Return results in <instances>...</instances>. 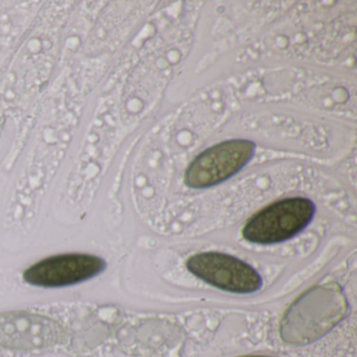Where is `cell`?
<instances>
[{
  "instance_id": "obj_2",
  "label": "cell",
  "mask_w": 357,
  "mask_h": 357,
  "mask_svg": "<svg viewBox=\"0 0 357 357\" xmlns=\"http://www.w3.org/2000/svg\"><path fill=\"white\" fill-rule=\"evenodd\" d=\"M256 144L250 139H229L196 156L185 174L191 189H208L233 177L252 160Z\"/></svg>"
},
{
  "instance_id": "obj_6",
  "label": "cell",
  "mask_w": 357,
  "mask_h": 357,
  "mask_svg": "<svg viewBox=\"0 0 357 357\" xmlns=\"http://www.w3.org/2000/svg\"><path fill=\"white\" fill-rule=\"evenodd\" d=\"M59 328L51 319L24 312L0 314V344L33 349L50 346L58 340Z\"/></svg>"
},
{
  "instance_id": "obj_7",
  "label": "cell",
  "mask_w": 357,
  "mask_h": 357,
  "mask_svg": "<svg viewBox=\"0 0 357 357\" xmlns=\"http://www.w3.org/2000/svg\"><path fill=\"white\" fill-rule=\"evenodd\" d=\"M244 357H273V356H262V355H258V356H244Z\"/></svg>"
},
{
  "instance_id": "obj_3",
  "label": "cell",
  "mask_w": 357,
  "mask_h": 357,
  "mask_svg": "<svg viewBox=\"0 0 357 357\" xmlns=\"http://www.w3.org/2000/svg\"><path fill=\"white\" fill-rule=\"evenodd\" d=\"M185 266L202 281L233 294H254L263 285L262 277L254 267L223 252L193 255L188 259Z\"/></svg>"
},
{
  "instance_id": "obj_1",
  "label": "cell",
  "mask_w": 357,
  "mask_h": 357,
  "mask_svg": "<svg viewBox=\"0 0 357 357\" xmlns=\"http://www.w3.org/2000/svg\"><path fill=\"white\" fill-rule=\"evenodd\" d=\"M315 215V206L305 197L278 200L252 215L242 229L248 242L261 245L281 243L308 227Z\"/></svg>"
},
{
  "instance_id": "obj_4",
  "label": "cell",
  "mask_w": 357,
  "mask_h": 357,
  "mask_svg": "<svg viewBox=\"0 0 357 357\" xmlns=\"http://www.w3.org/2000/svg\"><path fill=\"white\" fill-rule=\"evenodd\" d=\"M106 266L104 259L93 255H58L29 267L24 273V279L37 287H66L97 277Z\"/></svg>"
},
{
  "instance_id": "obj_5",
  "label": "cell",
  "mask_w": 357,
  "mask_h": 357,
  "mask_svg": "<svg viewBox=\"0 0 357 357\" xmlns=\"http://www.w3.org/2000/svg\"><path fill=\"white\" fill-rule=\"evenodd\" d=\"M342 306L319 305L305 306L302 302L294 304L286 313L281 324V337L289 344H308L329 331L342 319Z\"/></svg>"
}]
</instances>
